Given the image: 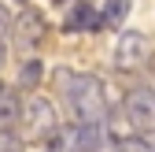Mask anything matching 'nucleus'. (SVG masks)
Instances as JSON below:
<instances>
[{"label":"nucleus","instance_id":"f257e3e1","mask_svg":"<svg viewBox=\"0 0 155 152\" xmlns=\"http://www.w3.org/2000/svg\"><path fill=\"white\" fill-rule=\"evenodd\" d=\"M52 78H55V89L63 93V100L78 123H104L107 119V93H104V82L96 74L59 67Z\"/></svg>","mask_w":155,"mask_h":152},{"label":"nucleus","instance_id":"f03ea898","mask_svg":"<svg viewBox=\"0 0 155 152\" xmlns=\"http://www.w3.org/2000/svg\"><path fill=\"white\" fill-rule=\"evenodd\" d=\"M122 111H126L129 134H140V137L155 134V89H144V85L129 89V93H126Z\"/></svg>","mask_w":155,"mask_h":152},{"label":"nucleus","instance_id":"7ed1b4c3","mask_svg":"<svg viewBox=\"0 0 155 152\" xmlns=\"http://www.w3.org/2000/svg\"><path fill=\"white\" fill-rule=\"evenodd\" d=\"M151 60V37L144 30H122L118 45H114V63L118 71H137Z\"/></svg>","mask_w":155,"mask_h":152},{"label":"nucleus","instance_id":"20e7f679","mask_svg":"<svg viewBox=\"0 0 155 152\" xmlns=\"http://www.w3.org/2000/svg\"><path fill=\"white\" fill-rule=\"evenodd\" d=\"M22 123H26V134L33 137V141H48L52 134H55V108L48 104V97H30L26 104H22Z\"/></svg>","mask_w":155,"mask_h":152},{"label":"nucleus","instance_id":"39448f33","mask_svg":"<svg viewBox=\"0 0 155 152\" xmlns=\"http://www.w3.org/2000/svg\"><path fill=\"white\" fill-rule=\"evenodd\" d=\"M11 37H15V45H18V48L37 52V48L48 41V19H45L41 11H33V8L18 11V19L11 22Z\"/></svg>","mask_w":155,"mask_h":152},{"label":"nucleus","instance_id":"423d86ee","mask_svg":"<svg viewBox=\"0 0 155 152\" xmlns=\"http://www.w3.org/2000/svg\"><path fill=\"white\" fill-rule=\"evenodd\" d=\"M78 152H104L111 141L107 123H78Z\"/></svg>","mask_w":155,"mask_h":152},{"label":"nucleus","instance_id":"0eeeda50","mask_svg":"<svg viewBox=\"0 0 155 152\" xmlns=\"http://www.w3.org/2000/svg\"><path fill=\"white\" fill-rule=\"evenodd\" d=\"M18 119H22V100L8 82H0V134H11Z\"/></svg>","mask_w":155,"mask_h":152},{"label":"nucleus","instance_id":"6e6552de","mask_svg":"<svg viewBox=\"0 0 155 152\" xmlns=\"http://www.w3.org/2000/svg\"><path fill=\"white\" fill-rule=\"evenodd\" d=\"M67 33H81V30H100V15L92 11V4H74L63 19Z\"/></svg>","mask_w":155,"mask_h":152},{"label":"nucleus","instance_id":"1a4fd4ad","mask_svg":"<svg viewBox=\"0 0 155 152\" xmlns=\"http://www.w3.org/2000/svg\"><path fill=\"white\" fill-rule=\"evenodd\" d=\"M45 152H78V130L74 126H55V134L45 141Z\"/></svg>","mask_w":155,"mask_h":152},{"label":"nucleus","instance_id":"9d476101","mask_svg":"<svg viewBox=\"0 0 155 152\" xmlns=\"http://www.w3.org/2000/svg\"><path fill=\"white\" fill-rule=\"evenodd\" d=\"M126 15H129V0H104V8H100V30L104 26H122Z\"/></svg>","mask_w":155,"mask_h":152},{"label":"nucleus","instance_id":"9b49d317","mask_svg":"<svg viewBox=\"0 0 155 152\" xmlns=\"http://www.w3.org/2000/svg\"><path fill=\"white\" fill-rule=\"evenodd\" d=\"M41 78H45L41 60H22V67H18V85H22V89H37Z\"/></svg>","mask_w":155,"mask_h":152},{"label":"nucleus","instance_id":"f8f14e48","mask_svg":"<svg viewBox=\"0 0 155 152\" xmlns=\"http://www.w3.org/2000/svg\"><path fill=\"white\" fill-rule=\"evenodd\" d=\"M114 152H155L140 134H126V137H114Z\"/></svg>","mask_w":155,"mask_h":152},{"label":"nucleus","instance_id":"ddd939ff","mask_svg":"<svg viewBox=\"0 0 155 152\" xmlns=\"http://www.w3.org/2000/svg\"><path fill=\"white\" fill-rule=\"evenodd\" d=\"M0 152H26V145L15 134H0Z\"/></svg>","mask_w":155,"mask_h":152},{"label":"nucleus","instance_id":"4468645a","mask_svg":"<svg viewBox=\"0 0 155 152\" xmlns=\"http://www.w3.org/2000/svg\"><path fill=\"white\" fill-rule=\"evenodd\" d=\"M11 22H15V19H11V11H8L4 4H0V45L8 41V33H11Z\"/></svg>","mask_w":155,"mask_h":152},{"label":"nucleus","instance_id":"2eb2a0df","mask_svg":"<svg viewBox=\"0 0 155 152\" xmlns=\"http://www.w3.org/2000/svg\"><path fill=\"white\" fill-rule=\"evenodd\" d=\"M55 4H67V0H55Z\"/></svg>","mask_w":155,"mask_h":152},{"label":"nucleus","instance_id":"dca6fc26","mask_svg":"<svg viewBox=\"0 0 155 152\" xmlns=\"http://www.w3.org/2000/svg\"><path fill=\"white\" fill-rule=\"evenodd\" d=\"M18 4H26V0H18Z\"/></svg>","mask_w":155,"mask_h":152}]
</instances>
